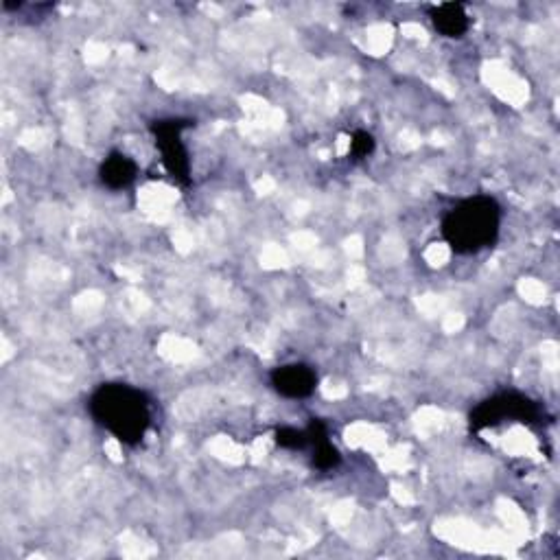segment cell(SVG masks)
I'll return each instance as SVG.
<instances>
[{
  "mask_svg": "<svg viewBox=\"0 0 560 560\" xmlns=\"http://www.w3.org/2000/svg\"><path fill=\"white\" fill-rule=\"evenodd\" d=\"M274 440L280 449L287 451H302L309 447L307 431L305 429H294V427H280L274 431Z\"/></svg>",
  "mask_w": 560,
  "mask_h": 560,
  "instance_id": "9c48e42d",
  "label": "cell"
},
{
  "mask_svg": "<svg viewBox=\"0 0 560 560\" xmlns=\"http://www.w3.org/2000/svg\"><path fill=\"white\" fill-rule=\"evenodd\" d=\"M307 431V440H309V447L313 451V466L320 471H331L335 466H340L342 462V455L337 451L331 440H329V427L324 425V420L320 418H311Z\"/></svg>",
  "mask_w": 560,
  "mask_h": 560,
  "instance_id": "8992f818",
  "label": "cell"
},
{
  "mask_svg": "<svg viewBox=\"0 0 560 560\" xmlns=\"http://www.w3.org/2000/svg\"><path fill=\"white\" fill-rule=\"evenodd\" d=\"M501 206L488 195L460 202L442 219V239L455 254H477L499 237Z\"/></svg>",
  "mask_w": 560,
  "mask_h": 560,
  "instance_id": "7a4b0ae2",
  "label": "cell"
},
{
  "mask_svg": "<svg viewBox=\"0 0 560 560\" xmlns=\"http://www.w3.org/2000/svg\"><path fill=\"white\" fill-rule=\"evenodd\" d=\"M541 418V407L536 401L528 399L519 392H504L490 399L482 401L471 412V429L482 431L488 427H497L506 420H515V423L534 425Z\"/></svg>",
  "mask_w": 560,
  "mask_h": 560,
  "instance_id": "3957f363",
  "label": "cell"
},
{
  "mask_svg": "<svg viewBox=\"0 0 560 560\" xmlns=\"http://www.w3.org/2000/svg\"><path fill=\"white\" fill-rule=\"evenodd\" d=\"M191 125L193 121L189 119H160L151 123V134L162 154V165L180 186L191 184V160L182 143V132Z\"/></svg>",
  "mask_w": 560,
  "mask_h": 560,
  "instance_id": "277c9868",
  "label": "cell"
},
{
  "mask_svg": "<svg viewBox=\"0 0 560 560\" xmlns=\"http://www.w3.org/2000/svg\"><path fill=\"white\" fill-rule=\"evenodd\" d=\"M138 175L136 162L123 154V151H112V154L101 162L99 167V180L103 186H108L112 191L127 189Z\"/></svg>",
  "mask_w": 560,
  "mask_h": 560,
  "instance_id": "52a82bcc",
  "label": "cell"
},
{
  "mask_svg": "<svg viewBox=\"0 0 560 560\" xmlns=\"http://www.w3.org/2000/svg\"><path fill=\"white\" fill-rule=\"evenodd\" d=\"M377 143H375V136L364 132V130H359L353 134V138H350V156H353L355 160H364L368 158L372 151H375Z\"/></svg>",
  "mask_w": 560,
  "mask_h": 560,
  "instance_id": "30bf717a",
  "label": "cell"
},
{
  "mask_svg": "<svg viewBox=\"0 0 560 560\" xmlns=\"http://www.w3.org/2000/svg\"><path fill=\"white\" fill-rule=\"evenodd\" d=\"M274 390L285 399H307L318 388V375L307 364H285L272 372Z\"/></svg>",
  "mask_w": 560,
  "mask_h": 560,
  "instance_id": "5b68a950",
  "label": "cell"
},
{
  "mask_svg": "<svg viewBox=\"0 0 560 560\" xmlns=\"http://www.w3.org/2000/svg\"><path fill=\"white\" fill-rule=\"evenodd\" d=\"M429 18L434 22L436 31L445 35V38H462L471 27L469 14H466L462 3H442L431 7Z\"/></svg>",
  "mask_w": 560,
  "mask_h": 560,
  "instance_id": "ba28073f",
  "label": "cell"
},
{
  "mask_svg": "<svg viewBox=\"0 0 560 560\" xmlns=\"http://www.w3.org/2000/svg\"><path fill=\"white\" fill-rule=\"evenodd\" d=\"M88 407L95 423L123 445H138L151 425L149 396L127 383L99 385L90 396Z\"/></svg>",
  "mask_w": 560,
  "mask_h": 560,
  "instance_id": "6da1fadb",
  "label": "cell"
}]
</instances>
